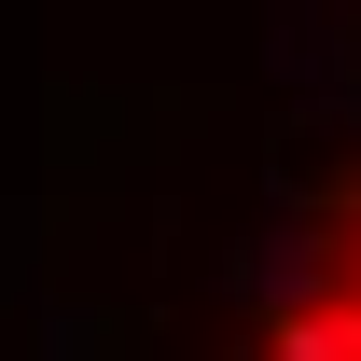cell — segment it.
<instances>
[{
  "instance_id": "6da1fadb",
  "label": "cell",
  "mask_w": 361,
  "mask_h": 361,
  "mask_svg": "<svg viewBox=\"0 0 361 361\" xmlns=\"http://www.w3.org/2000/svg\"><path fill=\"white\" fill-rule=\"evenodd\" d=\"M264 361H361V292H306L264 319Z\"/></svg>"
},
{
  "instance_id": "7a4b0ae2",
  "label": "cell",
  "mask_w": 361,
  "mask_h": 361,
  "mask_svg": "<svg viewBox=\"0 0 361 361\" xmlns=\"http://www.w3.org/2000/svg\"><path fill=\"white\" fill-rule=\"evenodd\" d=\"M348 292H361V236H348Z\"/></svg>"
}]
</instances>
